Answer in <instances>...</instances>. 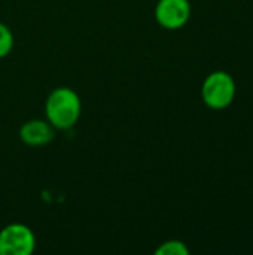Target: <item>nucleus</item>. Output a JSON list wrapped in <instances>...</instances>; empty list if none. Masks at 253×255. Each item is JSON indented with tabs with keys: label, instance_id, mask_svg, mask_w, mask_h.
I'll return each mask as SVG.
<instances>
[{
	"label": "nucleus",
	"instance_id": "obj_1",
	"mask_svg": "<svg viewBox=\"0 0 253 255\" xmlns=\"http://www.w3.org/2000/svg\"><path fill=\"white\" fill-rule=\"evenodd\" d=\"M82 103L78 93L69 87L54 88L45 102L46 121L55 130H70L81 117Z\"/></svg>",
	"mask_w": 253,
	"mask_h": 255
},
{
	"label": "nucleus",
	"instance_id": "obj_2",
	"mask_svg": "<svg viewBox=\"0 0 253 255\" xmlns=\"http://www.w3.org/2000/svg\"><path fill=\"white\" fill-rule=\"evenodd\" d=\"M203 100L213 109L227 108L236 94L234 79L225 72H215L209 75L203 84Z\"/></svg>",
	"mask_w": 253,
	"mask_h": 255
},
{
	"label": "nucleus",
	"instance_id": "obj_3",
	"mask_svg": "<svg viewBox=\"0 0 253 255\" xmlns=\"http://www.w3.org/2000/svg\"><path fill=\"white\" fill-rule=\"evenodd\" d=\"M36 248V238L24 224H9L0 230V255H30Z\"/></svg>",
	"mask_w": 253,
	"mask_h": 255
},
{
	"label": "nucleus",
	"instance_id": "obj_4",
	"mask_svg": "<svg viewBox=\"0 0 253 255\" xmlns=\"http://www.w3.org/2000/svg\"><path fill=\"white\" fill-rule=\"evenodd\" d=\"M191 16V4L188 0H160L155 7V19L169 30L183 27Z\"/></svg>",
	"mask_w": 253,
	"mask_h": 255
},
{
	"label": "nucleus",
	"instance_id": "obj_5",
	"mask_svg": "<svg viewBox=\"0 0 253 255\" xmlns=\"http://www.w3.org/2000/svg\"><path fill=\"white\" fill-rule=\"evenodd\" d=\"M55 137V128L46 120H30L19 128V139L28 146H42Z\"/></svg>",
	"mask_w": 253,
	"mask_h": 255
},
{
	"label": "nucleus",
	"instance_id": "obj_6",
	"mask_svg": "<svg viewBox=\"0 0 253 255\" xmlns=\"http://www.w3.org/2000/svg\"><path fill=\"white\" fill-rule=\"evenodd\" d=\"M157 255H188L189 250L180 241H167L155 251Z\"/></svg>",
	"mask_w": 253,
	"mask_h": 255
},
{
	"label": "nucleus",
	"instance_id": "obj_7",
	"mask_svg": "<svg viewBox=\"0 0 253 255\" xmlns=\"http://www.w3.org/2000/svg\"><path fill=\"white\" fill-rule=\"evenodd\" d=\"M12 48H13V34L6 24L0 22V58L9 55Z\"/></svg>",
	"mask_w": 253,
	"mask_h": 255
}]
</instances>
